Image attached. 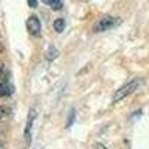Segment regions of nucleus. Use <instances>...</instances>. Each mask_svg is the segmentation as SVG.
<instances>
[{
    "label": "nucleus",
    "instance_id": "nucleus-1",
    "mask_svg": "<svg viewBox=\"0 0 149 149\" xmlns=\"http://www.w3.org/2000/svg\"><path fill=\"white\" fill-rule=\"evenodd\" d=\"M139 88V81L137 79H134V81H130L128 84L125 85H122L119 90H116V93L113 94V97H112V102L116 103V102H121L122 98H125L127 95L133 94L136 90Z\"/></svg>",
    "mask_w": 149,
    "mask_h": 149
},
{
    "label": "nucleus",
    "instance_id": "nucleus-2",
    "mask_svg": "<svg viewBox=\"0 0 149 149\" xmlns=\"http://www.w3.org/2000/svg\"><path fill=\"white\" fill-rule=\"evenodd\" d=\"M119 22H121V21H119L118 18H115V17L104 15V17H102L100 19H98V21L95 22V26H94V31H95V33H102V31L110 30V29L116 27Z\"/></svg>",
    "mask_w": 149,
    "mask_h": 149
},
{
    "label": "nucleus",
    "instance_id": "nucleus-3",
    "mask_svg": "<svg viewBox=\"0 0 149 149\" xmlns=\"http://www.w3.org/2000/svg\"><path fill=\"white\" fill-rule=\"evenodd\" d=\"M27 29H29V31L33 34V36H39L40 34V30H42V26H40V21H39V18L37 17H30L29 19H27Z\"/></svg>",
    "mask_w": 149,
    "mask_h": 149
},
{
    "label": "nucleus",
    "instance_id": "nucleus-4",
    "mask_svg": "<svg viewBox=\"0 0 149 149\" xmlns=\"http://www.w3.org/2000/svg\"><path fill=\"white\" fill-rule=\"evenodd\" d=\"M34 110L31 109L29 112V118H27V122H26V130H24V137H26V142L27 145H30V140H31V127H33V121H34Z\"/></svg>",
    "mask_w": 149,
    "mask_h": 149
},
{
    "label": "nucleus",
    "instance_id": "nucleus-5",
    "mask_svg": "<svg viewBox=\"0 0 149 149\" xmlns=\"http://www.w3.org/2000/svg\"><path fill=\"white\" fill-rule=\"evenodd\" d=\"M64 29H66V21H64L63 18H58V19L54 21V30H55L57 33H61Z\"/></svg>",
    "mask_w": 149,
    "mask_h": 149
},
{
    "label": "nucleus",
    "instance_id": "nucleus-6",
    "mask_svg": "<svg viewBox=\"0 0 149 149\" xmlns=\"http://www.w3.org/2000/svg\"><path fill=\"white\" fill-rule=\"evenodd\" d=\"M43 3H46L48 6H51L54 10L61 9V6H63V3H61V0H43Z\"/></svg>",
    "mask_w": 149,
    "mask_h": 149
},
{
    "label": "nucleus",
    "instance_id": "nucleus-7",
    "mask_svg": "<svg viewBox=\"0 0 149 149\" xmlns=\"http://www.w3.org/2000/svg\"><path fill=\"white\" fill-rule=\"evenodd\" d=\"M9 94H10V88L8 85L0 82V97H5V95H9Z\"/></svg>",
    "mask_w": 149,
    "mask_h": 149
},
{
    "label": "nucleus",
    "instance_id": "nucleus-8",
    "mask_svg": "<svg viewBox=\"0 0 149 149\" xmlns=\"http://www.w3.org/2000/svg\"><path fill=\"white\" fill-rule=\"evenodd\" d=\"M57 55H58V51H57V49H55L54 46H49V51L46 52V58H48V60H54Z\"/></svg>",
    "mask_w": 149,
    "mask_h": 149
},
{
    "label": "nucleus",
    "instance_id": "nucleus-9",
    "mask_svg": "<svg viewBox=\"0 0 149 149\" xmlns=\"http://www.w3.org/2000/svg\"><path fill=\"white\" fill-rule=\"evenodd\" d=\"M74 116H76V112H74V109H72V110H70V116L67 118V127H72V125H73Z\"/></svg>",
    "mask_w": 149,
    "mask_h": 149
},
{
    "label": "nucleus",
    "instance_id": "nucleus-10",
    "mask_svg": "<svg viewBox=\"0 0 149 149\" xmlns=\"http://www.w3.org/2000/svg\"><path fill=\"white\" fill-rule=\"evenodd\" d=\"M9 113H10V110H9L8 107L0 106V119H2V118H5V116H8Z\"/></svg>",
    "mask_w": 149,
    "mask_h": 149
},
{
    "label": "nucleus",
    "instance_id": "nucleus-11",
    "mask_svg": "<svg viewBox=\"0 0 149 149\" xmlns=\"http://www.w3.org/2000/svg\"><path fill=\"white\" fill-rule=\"evenodd\" d=\"M27 3L30 8H36L37 6V0H27Z\"/></svg>",
    "mask_w": 149,
    "mask_h": 149
},
{
    "label": "nucleus",
    "instance_id": "nucleus-12",
    "mask_svg": "<svg viewBox=\"0 0 149 149\" xmlns=\"http://www.w3.org/2000/svg\"><path fill=\"white\" fill-rule=\"evenodd\" d=\"M94 149H107V148L102 143H94Z\"/></svg>",
    "mask_w": 149,
    "mask_h": 149
},
{
    "label": "nucleus",
    "instance_id": "nucleus-13",
    "mask_svg": "<svg viewBox=\"0 0 149 149\" xmlns=\"http://www.w3.org/2000/svg\"><path fill=\"white\" fill-rule=\"evenodd\" d=\"M2 79H5V70H3V67L0 66V81Z\"/></svg>",
    "mask_w": 149,
    "mask_h": 149
}]
</instances>
